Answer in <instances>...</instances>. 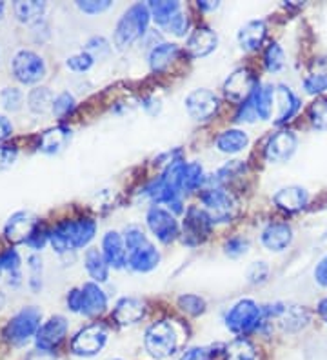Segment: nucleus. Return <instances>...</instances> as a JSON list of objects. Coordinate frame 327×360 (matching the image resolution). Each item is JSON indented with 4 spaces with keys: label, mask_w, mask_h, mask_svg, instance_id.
<instances>
[{
    "label": "nucleus",
    "mask_w": 327,
    "mask_h": 360,
    "mask_svg": "<svg viewBox=\"0 0 327 360\" xmlns=\"http://www.w3.org/2000/svg\"><path fill=\"white\" fill-rule=\"evenodd\" d=\"M95 231L96 224L91 219L65 220L49 231V244L57 253H68L87 246L95 237Z\"/></svg>",
    "instance_id": "1"
},
{
    "label": "nucleus",
    "mask_w": 327,
    "mask_h": 360,
    "mask_svg": "<svg viewBox=\"0 0 327 360\" xmlns=\"http://www.w3.org/2000/svg\"><path fill=\"white\" fill-rule=\"evenodd\" d=\"M124 242L127 250V264L139 273H148L160 262V253L153 246L146 233L139 226H129L124 233Z\"/></svg>",
    "instance_id": "2"
},
{
    "label": "nucleus",
    "mask_w": 327,
    "mask_h": 360,
    "mask_svg": "<svg viewBox=\"0 0 327 360\" xmlns=\"http://www.w3.org/2000/svg\"><path fill=\"white\" fill-rule=\"evenodd\" d=\"M149 18V8L146 4H133L126 13L120 17L117 24V30H115L113 42L118 49H124L127 46H131L135 40H139L140 37L144 35L148 31Z\"/></svg>",
    "instance_id": "3"
},
{
    "label": "nucleus",
    "mask_w": 327,
    "mask_h": 360,
    "mask_svg": "<svg viewBox=\"0 0 327 360\" xmlns=\"http://www.w3.org/2000/svg\"><path fill=\"white\" fill-rule=\"evenodd\" d=\"M146 352L157 360L169 359L179 349V335L173 324L167 321L153 322L144 337Z\"/></svg>",
    "instance_id": "4"
},
{
    "label": "nucleus",
    "mask_w": 327,
    "mask_h": 360,
    "mask_svg": "<svg viewBox=\"0 0 327 360\" xmlns=\"http://www.w3.org/2000/svg\"><path fill=\"white\" fill-rule=\"evenodd\" d=\"M262 321H264V309L251 299L238 300L226 315L227 330L236 335H244L257 330Z\"/></svg>",
    "instance_id": "5"
},
{
    "label": "nucleus",
    "mask_w": 327,
    "mask_h": 360,
    "mask_svg": "<svg viewBox=\"0 0 327 360\" xmlns=\"http://www.w3.org/2000/svg\"><path fill=\"white\" fill-rule=\"evenodd\" d=\"M40 321H42V311L35 306H27L8 322L4 328V338L8 342L20 346L37 335V331L40 330Z\"/></svg>",
    "instance_id": "6"
},
{
    "label": "nucleus",
    "mask_w": 327,
    "mask_h": 360,
    "mask_svg": "<svg viewBox=\"0 0 327 360\" xmlns=\"http://www.w3.org/2000/svg\"><path fill=\"white\" fill-rule=\"evenodd\" d=\"M108 344V330L102 324L86 326L71 338V352L77 356L91 359L98 355Z\"/></svg>",
    "instance_id": "7"
},
{
    "label": "nucleus",
    "mask_w": 327,
    "mask_h": 360,
    "mask_svg": "<svg viewBox=\"0 0 327 360\" xmlns=\"http://www.w3.org/2000/svg\"><path fill=\"white\" fill-rule=\"evenodd\" d=\"M11 71L20 84H37L46 77V62L40 55L30 49H20L11 62Z\"/></svg>",
    "instance_id": "8"
},
{
    "label": "nucleus",
    "mask_w": 327,
    "mask_h": 360,
    "mask_svg": "<svg viewBox=\"0 0 327 360\" xmlns=\"http://www.w3.org/2000/svg\"><path fill=\"white\" fill-rule=\"evenodd\" d=\"M202 204H204V211L210 215L213 224H226L231 222L233 215H235V202L220 188L205 189L202 193Z\"/></svg>",
    "instance_id": "9"
},
{
    "label": "nucleus",
    "mask_w": 327,
    "mask_h": 360,
    "mask_svg": "<svg viewBox=\"0 0 327 360\" xmlns=\"http://www.w3.org/2000/svg\"><path fill=\"white\" fill-rule=\"evenodd\" d=\"M211 224L213 222H211L210 215L204 210H198L195 206L189 207L182 224L184 242L188 246H198V244H202L205 238L210 237Z\"/></svg>",
    "instance_id": "10"
},
{
    "label": "nucleus",
    "mask_w": 327,
    "mask_h": 360,
    "mask_svg": "<svg viewBox=\"0 0 327 360\" xmlns=\"http://www.w3.org/2000/svg\"><path fill=\"white\" fill-rule=\"evenodd\" d=\"M148 226L151 229V233L162 244H171L174 238L179 237V222L171 215L169 211L164 210V207L153 206L148 211Z\"/></svg>",
    "instance_id": "11"
},
{
    "label": "nucleus",
    "mask_w": 327,
    "mask_h": 360,
    "mask_svg": "<svg viewBox=\"0 0 327 360\" xmlns=\"http://www.w3.org/2000/svg\"><path fill=\"white\" fill-rule=\"evenodd\" d=\"M220 108V98L210 89H195L186 97V110L189 117L198 122L210 120Z\"/></svg>",
    "instance_id": "12"
},
{
    "label": "nucleus",
    "mask_w": 327,
    "mask_h": 360,
    "mask_svg": "<svg viewBox=\"0 0 327 360\" xmlns=\"http://www.w3.org/2000/svg\"><path fill=\"white\" fill-rule=\"evenodd\" d=\"M257 86V79L248 70L242 68V70L233 71L231 75L227 77V80L224 82V93H226V97L229 101L236 102V104H242V102L248 101L253 95Z\"/></svg>",
    "instance_id": "13"
},
{
    "label": "nucleus",
    "mask_w": 327,
    "mask_h": 360,
    "mask_svg": "<svg viewBox=\"0 0 327 360\" xmlns=\"http://www.w3.org/2000/svg\"><path fill=\"white\" fill-rule=\"evenodd\" d=\"M65 333H68V321L62 315H53L48 322H44L40 326V330L37 331L35 340L37 347L51 352L58 344L64 340Z\"/></svg>",
    "instance_id": "14"
},
{
    "label": "nucleus",
    "mask_w": 327,
    "mask_h": 360,
    "mask_svg": "<svg viewBox=\"0 0 327 360\" xmlns=\"http://www.w3.org/2000/svg\"><path fill=\"white\" fill-rule=\"evenodd\" d=\"M297 135L291 131H280L269 139L266 146V158L271 164L286 162L297 151Z\"/></svg>",
    "instance_id": "15"
},
{
    "label": "nucleus",
    "mask_w": 327,
    "mask_h": 360,
    "mask_svg": "<svg viewBox=\"0 0 327 360\" xmlns=\"http://www.w3.org/2000/svg\"><path fill=\"white\" fill-rule=\"evenodd\" d=\"M37 228V217L31 211H17L9 217L4 228V235L9 242H26L33 229Z\"/></svg>",
    "instance_id": "16"
},
{
    "label": "nucleus",
    "mask_w": 327,
    "mask_h": 360,
    "mask_svg": "<svg viewBox=\"0 0 327 360\" xmlns=\"http://www.w3.org/2000/svg\"><path fill=\"white\" fill-rule=\"evenodd\" d=\"M102 255L109 266L115 269L124 268L127 264V250L122 235L118 231H108L102 238Z\"/></svg>",
    "instance_id": "17"
},
{
    "label": "nucleus",
    "mask_w": 327,
    "mask_h": 360,
    "mask_svg": "<svg viewBox=\"0 0 327 360\" xmlns=\"http://www.w3.org/2000/svg\"><path fill=\"white\" fill-rule=\"evenodd\" d=\"M218 44V37L213 30L210 27H198L191 33V37L188 39V48L189 55L195 58L207 57L210 53H213L217 49Z\"/></svg>",
    "instance_id": "18"
},
{
    "label": "nucleus",
    "mask_w": 327,
    "mask_h": 360,
    "mask_svg": "<svg viewBox=\"0 0 327 360\" xmlns=\"http://www.w3.org/2000/svg\"><path fill=\"white\" fill-rule=\"evenodd\" d=\"M82 308L80 313L86 316L101 315L108 308V297L95 282H86L82 285Z\"/></svg>",
    "instance_id": "19"
},
{
    "label": "nucleus",
    "mask_w": 327,
    "mask_h": 360,
    "mask_svg": "<svg viewBox=\"0 0 327 360\" xmlns=\"http://www.w3.org/2000/svg\"><path fill=\"white\" fill-rule=\"evenodd\" d=\"M146 315V304L139 299H131V297H126V299H120L115 306L113 316L115 321L120 326H131L136 324L144 319Z\"/></svg>",
    "instance_id": "20"
},
{
    "label": "nucleus",
    "mask_w": 327,
    "mask_h": 360,
    "mask_svg": "<svg viewBox=\"0 0 327 360\" xmlns=\"http://www.w3.org/2000/svg\"><path fill=\"white\" fill-rule=\"evenodd\" d=\"M273 200H275V204L280 210L288 211V213H295V211H300L307 204L309 195L300 186H289V188L278 189Z\"/></svg>",
    "instance_id": "21"
},
{
    "label": "nucleus",
    "mask_w": 327,
    "mask_h": 360,
    "mask_svg": "<svg viewBox=\"0 0 327 360\" xmlns=\"http://www.w3.org/2000/svg\"><path fill=\"white\" fill-rule=\"evenodd\" d=\"M293 231L288 224H269L262 231V244L269 251H283L291 244Z\"/></svg>",
    "instance_id": "22"
},
{
    "label": "nucleus",
    "mask_w": 327,
    "mask_h": 360,
    "mask_svg": "<svg viewBox=\"0 0 327 360\" xmlns=\"http://www.w3.org/2000/svg\"><path fill=\"white\" fill-rule=\"evenodd\" d=\"M266 22L264 20H251L238 31V44L245 51H255L262 46L266 39Z\"/></svg>",
    "instance_id": "23"
},
{
    "label": "nucleus",
    "mask_w": 327,
    "mask_h": 360,
    "mask_svg": "<svg viewBox=\"0 0 327 360\" xmlns=\"http://www.w3.org/2000/svg\"><path fill=\"white\" fill-rule=\"evenodd\" d=\"M70 139H71L70 128L58 126V128L48 129V131L40 136L39 151H42V153H48V155L58 153V151L64 150L65 144L70 142Z\"/></svg>",
    "instance_id": "24"
},
{
    "label": "nucleus",
    "mask_w": 327,
    "mask_h": 360,
    "mask_svg": "<svg viewBox=\"0 0 327 360\" xmlns=\"http://www.w3.org/2000/svg\"><path fill=\"white\" fill-rule=\"evenodd\" d=\"M275 98L278 102V117H276V124L288 122L293 115L297 113L300 108V101L288 86H276L275 88Z\"/></svg>",
    "instance_id": "25"
},
{
    "label": "nucleus",
    "mask_w": 327,
    "mask_h": 360,
    "mask_svg": "<svg viewBox=\"0 0 327 360\" xmlns=\"http://www.w3.org/2000/svg\"><path fill=\"white\" fill-rule=\"evenodd\" d=\"M249 144L248 133L242 131V129H227V131L220 133L217 139V148L222 153L235 155L244 151Z\"/></svg>",
    "instance_id": "26"
},
{
    "label": "nucleus",
    "mask_w": 327,
    "mask_h": 360,
    "mask_svg": "<svg viewBox=\"0 0 327 360\" xmlns=\"http://www.w3.org/2000/svg\"><path fill=\"white\" fill-rule=\"evenodd\" d=\"M84 264H86V271L95 282H105L109 278V264L98 250H87Z\"/></svg>",
    "instance_id": "27"
},
{
    "label": "nucleus",
    "mask_w": 327,
    "mask_h": 360,
    "mask_svg": "<svg viewBox=\"0 0 327 360\" xmlns=\"http://www.w3.org/2000/svg\"><path fill=\"white\" fill-rule=\"evenodd\" d=\"M278 321L282 330L298 331L309 322V315L298 306H282V311L278 313Z\"/></svg>",
    "instance_id": "28"
},
{
    "label": "nucleus",
    "mask_w": 327,
    "mask_h": 360,
    "mask_svg": "<svg viewBox=\"0 0 327 360\" xmlns=\"http://www.w3.org/2000/svg\"><path fill=\"white\" fill-rule=\"evenodd\" d=\"M177 55H179V46L177 44L164 42L160 46H155L149 53V66H151L153 71L166 70Z\"/></svg>",
    "instance_id": "29"
},
{
    "label": "nucleus",
    "mask_w": 327,
    "mask_h": 360,
    "mask_svg": "<svg viewBox=\"0 0 327 360\" xmlns=\"http://www.w3.org/2000/svg\"><path fill=\"white\" fill-rule=\"evenodd\" d=\"M55 95L51 93L49 88H35L31 89L27 95V108L35 115H46L51 111L53 113V104H55Z\"/></svg>",
    "instance_id": "30"
},
{
    "label": "nucleus",
    "mask_w": 327,
    "mask_h": 360,
    "mask_svg": "<svg viewBox=\"0 0 327 360\" xmlns=\"http://www.w3.org/2000/svg\"><path fill=\"white\" fill-rule=\"evenodd\" d=\"M148 8L153 20L162 27L166 26L179 11H182L180 2H174V0H160V2H155V0H153V2L148 4Z\"/></svg>",
    "instance_id": "31"
},
{
    "label": "nucleus",
    "mask_w": 327,
    "mask_h": 360,
    "mask_svg": "<svg viewBox=\"0 0 327 360\" xmlns=\"http://www.w3.org/2000/svg\"><path fill=\"white\" fill-rule=\"evenodd\" d=\"M253 101L257 105L258 119L267 120L273 113V102H275V88L273 86H260L258 84L253 91Z\"/></svg>",
    "instance_id": "32"
},
{
    "label": "nucleus",
    "mask_w": 327,
    "mask_h": 360,
    "mask_svg": "<svg viewBox=\"0 0 327 360\" xmlns=\"http://www.w3.org/2000/svg\"><path fill=\"white\" fill-rule=\"evenodd\" d=\"M13 9L20 22L33 24L42 18L44 11H46V4H44V2H39V0H30V2H22V0H18V2H15Z\"/></svg>",
    "instance_id": "33"
},
{
    "label": "nucleus",
    "mask_w": 327,
    "mask_h": 360,
    "mask_svg": "<svg viewBox=\"0 0 327 360\" xmlns=\"http://www.w3.org/2000/svg\"><path fill=\"white\" fill-rule=\"evenodd\" d=\"M226 360H257V347L248 338H235L226 346Z\"/></svg>",
    "instance_id": "34"
},
{
    "label": "nucleus",
    "mask_w": 327,
    "mask_h": 360,
    "mask_svg": "<svg viewBox=\"0 0 327 360\" xmlns=\"http://www.w3.org/2000/svg\"><path fill=\"white\" fill-rule=\"evenodd\" d=\"M204 182V169L198 162H189L184 167L182 175V193H191L198 189Z\"/></svg>",
    "instance_id": "35"
},
{
    "label": "nucleus",
    "mask_w": 327,
    "mask_h": 360,
    "mask_svg": "<svg viewBox=\"0 0 327 360\" xmlns=\"http://www.w3.org/2000/svg\"><path fill=\"white\" fill-rule=\"evenodd\" d=\"M309 119L311 124L319 131H327V101L326 98H319L313 102L309 108Z\"/></svg>",
    "instance_id": "36"
},
{
    "label": "nucleus",
    "mask_w": 327,
    "mask_h": 360,
    "mask_svg": "<svg viewBox=\"0 0 327 360\" xmlns=\"http://www.w3.org/2000/svg\"><path fill=\"white\" fill-rule=\"evenodd\" d=\"M179 308L188 313V315L198 316L200 313L205 311V300L202 297H198V295L193 293L182 295L179 299Z\"/></svg>",
    "instance_id": "37"
},
{
    "label": "nucleus",
    "mask_w": 327,
    "mask_h": 360,
    "mask_svg": "<svg viewBox=\"0 0 327 360\" xmlns=\"http://www.w3.org/2000/svg\"><path fill=\"white\" fill-rule=\"evenodd\" d=\"M0 266L2 269L9 271V275L15 278V284L20 282V259L15 250H8L4 253H0Z\"/></svg>",
    "instance_id": "38"
},
{
    "label": "nucleus",
    "mask_w": 327,
    "mask_h": 360,
    "mask_svg": "<svg viewBox=\"0 0 327 360\" xmlns=\"http://www.w3.org/2000/svg\"><path fill=\"white\" fill-rule=\"evenodd\" d=\"M264 62H266L267 71L271 73H276L283 68L286 64V57H283V49L278 44H271L266 49V55H264Z\"/></svg>",
    "instance_id": "39"
},
{
    "label": "nucleus",
    "mask_w": 327,
    "mask_h": 360,
    "mask_svg": "<svg viewBox=\"0 0 327 360\" xmlns=\"http://www.w3.org/2000/svg\"><path fill=\"white\" fill-rule=\"evenodd\" d=\"M0 102L8 111H18L24 102V93L18 88H4L0 93Z\"/></svg>",
    "instance_id": "40"
},
{
    "label": "nucleus",
    "mask_w": 327,
    "mask_h": 360,
    "mask_svg": "<svg viewBox=\"0 0 327 360\" xmlns=\"http://www.w3.org/2000/svg\"><path fill=\"white\" fill-rule=\"evenodd\" d=\"M65 64H68V68H70V70L84 73V71L91 70V66L95 64V57H93L89 51H80V53H77V55H71Z\"/></svg>",
    "instance_id": "41"
},
{
    "label": "nucleus",
    "mask_w": 327,
    "mask_h": 360,
    "mask_svg": "<svg viewBox=\"0 0 327 360\" xmlns=\"http://www.w3.org/2000/svg\"><path fill=\"white\" fill-rule=\"evenodd\" d=\"M188 27H189L188 15L184 13V11H179V13L174 15L169 22L164 26V30H166L167 33H173L174 37H184L186 33H188Z\"/></svg>",
    "instance_id": "42"
},
{
    "label": "nucleus",
    "mask_w": 327,
    "mask_h": 360,
    "mask_svg": "<svg viewBox=\"0 0 327 360\" xmlns=\"http://www.w3.org/2000/svg\"><path fill=\"white\" fill-rule=\"evenodd\" d=\"M73 110H75V98L71 93L64 91L55 98V104H53V115H55V117H65V115L71 113Z\"/></svg>",
    "instance_id": "43"
},
{
    "label": "nucleus",
    "mask_w": 327,
    "mask_h": 360,
    "mask_svg": "<svg viewBox=\"0 0 327 360\" xmlns=\"http://www.w3.org/2000/svg\"><path fill=\"white\" fill-rule=\"evenodd\" d=\"M258 119V113H257V105H255L253 101V95L244 101L240 104L238 111H236V117L235 120L236 122H255Z\"/></svg>",
    "instance_id": "44"
},
{
    "label": "nucleus",
    "mask_w": 327,
    "mask_h": 360,
    "mask_svg": "<svg viewBox=\"0 0 327 360\" xmlns=\"http://www.w3.org/2000/svg\"><path fill=\"white\" fill-rule=\"evenodd\" d=\"M224 250H226V255L235 257V259H236V257L248 253L249 242L245 240V238H242V237H233V238H229V240L226 242Z\"/></svg>",
    "instance_id": "45"
},
{
    "label": "nucleus",
    "mask_w": 327,
    "mask_h": 360,
    "mask_svg": "<svg viewBox=\"0 0 327 360\" xmlns=\"http://www.w3.org/2000/svg\"><path fill=\"white\" fill-rule=\"evenodd\" d=\"M305 91L311 93V95H316V93L327 91V75L326 73H320V75H311L304 80Z\"/></svg>",
    "instance_id": "46"
},
{
    "label": "nucleus",
    "mask_w": 327,
    "mask_h": 360,
    "mask_svg": "<svg viewBox=\"0 0 327 360\" xmlns=\"http://www.w3.org/2000/svg\"><path fill=\"white\" fill-rule=\"evenodd\" d=\"M27 262H30L31 271V288H33V290H40V285H42V260L37 255H31L30 259H27Z\"/></svg>",
    "instance_id": "47"
},
{
    "label": "nucleus",
    "mask_w": 327,
    "mask_h": 360,
    "mask_svg": "<svg viewBox=\"0 0 327 360\" xmlns=\"http://www.w3.org/2000/svg\"><path fill=\"white\" fill-rule=\"evenodd\" d=\"M80 11L87 15H96V13H102L105 9H109L111 2L109 0H84V2H77Z\"/></svg>",
    "instance_id": "48"
},
{
    "label": "nucleus",
    "mask_w": 327,
    "mask_h": 360,
    "mask_svg": "<svg viewBox=\"0 0 327 360\" xmlns=\"http://www.w3.org/2000/svg\"><path fill=\"white\" fill-rule=\"evenodd\" d=\"M46 242H49V231L48 229L39 228V226H37V228L33 229V233L30 235V238L26 240V244L31 248V250L39 251L46 246Z\"/></svg>",
    "instance_id": "49"
},
{
    "label": "nucleus",
    "mask_w": 327,
    "mask_h": 360,
    "mask_svg": "<svg viewBox=\"0 0 327 360\" xmlns=\"http://www.w3.org/2000/svg\"><path fill=\"white\" fill-rule=\"evenodd\" d=\"M269 275V268H267L266 262H253L251 264V268L248 269V278L249 282H253V284H260L264 282Z\"/></svg>",
    "instance_id": "50"
},
{
    "label": "nucleus",
    "mask_w": 327,
    "mask_h": 360,
    "mask_svg": "<svg viewBox=\"0 0 327 360\" xmlns=\"http://www.w3.org/2000/svg\"><path fill=\"white\" fill-rule=\"evenodd\" d=\"M15 160H17V150L13 146H0V172L13 166Z\"/></svg>",
    "instance_id": "51"
},
{
    "label": "nucleus",
    "mask_w": 327,
    "mask_h": 360,
    "mask_svg": "<svg viewBox=\"0 0 327 360\" xmlns=\"http://www.w3.org/2000/svg\"><path fill=\"white\" fill-rule=\"evenodd\" d=\"M207 355H210L207 347H191L188 352H184L179 360H204Z\"/></svg>",
    "instance_id": "52"
},
{
    "label": "nucleus",
    "mask_w": 327,
    "mask_h": 360,
    "mask_svg": "<svg viewBox=\"0 0 327 360\" xmlns=\"http://www.w3.org/2000/svg\"><path fill=\"white\" fill-rule=\"evenodd\" d=\"M68 308L75 313H80V308H82V291L71 290L68 293Z\"/></svg>",
    "instance_id": "53"
},
{
    "label": "nucleus",
    "mask_w": 327,
    "mask_h": 360,
    "mask_svg": "<svg viewBox=\"0 0 327 360\" xmlns=\"http://www.w3.org/2000/svg\"><path fill=\"white\" fill-rule=\"evenodd\" d=\"M314 278L320 285L327 288V255L316 264V269H314Z\"/></svg>",
    "instance_id": "54"
},
{
    "label": "nucleus",
    "mask_w": 327,
    "mask_h": 360,
    "mask_svg": "<svg viewBox=\"0 0 327 360\" xmlns=\"http://www.w3.org/2000/svg\"><path fill=\"white\" fill-rule=\"evenodd\" d=\"M11 133H13V126H11V122L6 119L4 115H0V142L6 141L8 136H11Z\"/></svg>",
    "instance_id": "55"
},
{
    "label": "nucleus",
    "mask_w": 327,
    "mask_h": 360,
    "mask_svg": "<svg viewBox=\"0 0 327 360\" xmlns=\"http://www.w3.org/2000/svg\"><path fill=\"white\" fill-rule=\"evenodd\" d=\"M101 49H104L105 53H108V42H105L104 39H91L89 42H87V49L86 51H89L93 55L95 51H101ZM95 57V55H93Z\"/></svg>",
    "instance_id": "56"
},
{
    "label": "nucleus",
    "mask_w": 327,
    "mask_h": 360,
    "mask_svg": "<svg viewBox=\"0 0 327 360\" xmlns=\"http://www.w3.org/2000/svg\"><path fill=\"white\" fill-rule=\"evenodd\" d=\"M26 360H55V355H53L51 352H46V349L37 347V349H33V352L26 356Z\"/></svg>",
    "instance_id": "57"
},
{
    "label": "nucleus",
    "mask_w": 327,
    "mask_h": 360,
    "mask_svg": "<svg viewBox=\"0 0 327 360\" xmlns=\"http://www.w3.org/2000/svg\"><path fill=\"white\" fill-rule=\"evenodd\" d=\"M198 8L204 9V11H210V9L218 8V2H211V0H200V2H198Z\"/></svg>",
    "instance_id": "58"
},
{
    "label": "nucleus",
    "mask_w": 327,
    "mask_h": 360,
    "mask_svg": "<svg viewBox=\"0 0 327 360\" xmlns=\"http://www.w3.org/2000/svg\"><path fill=\"white\" fill-rule=\"evenodd\" d=\"M319 313H320V316L323 319V322L327 324V299H323L322 302L319 304Z\"/></svg>",
    "instance_id": "59"
},
{
    "label": "nucleus",
    "mask_w": 327,
    "mask_h": 360,
    "mask_svg": "<svg viewBox=\"0 0 327 360\" xmlns=\"http://www.w3.org/2000/svg\"><path fill=\"white\" fill-rule=\"evenodd\" d=\"M4 9H6V4L4 2H0V20H2V17H4Z\"/></svg>",
    "instance_id": "60"
},
{
    "label": "nucleus",
    "mask_w": 327,
    "mask_h": 360,
    "mask_svg": "<svg viewBox=\"0 0 327 360\" xmlns=\"http://www.w3.org/2000/svg\"><path fill=\"white\" fill-rule=\"evenodd\" d=\"M2 304H4V295L0 293V308H2Z\"/></svg>",
    "instance_id": "61"
},
{
    "label": "nucleus",
    "mask_w": 327,
    "mask_h": 360,
    "mask_svg": "<svg viewBox=\"0 0 327 360\" xmlns=\"http://www.w3.org/2000/svg\"><path fill=\"white\" fill-rule=\"evenodd\" d=\"M109 360H122V359H109Z\"/></svg>",
    "instance_id": "62"
},
{
    "label": "nucleus",
    "mask_w": 327,
    "mask_h": 360,
    "mask_svg": "<svg viewBox=\"0 0 327 360\" xmlns=\"http://www.w3.org/2000/svg\"><path fill=\"white\" fill-rule=\"evenodd\" d=\"M0 273H2V266H0Z\"/></svg>",
    "instance_id": "63"
}]
</instances>
